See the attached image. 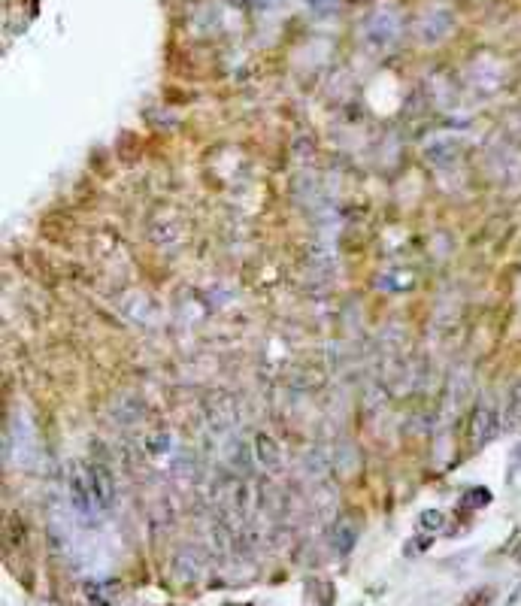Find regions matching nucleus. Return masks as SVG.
I'll return each instance as SVG.
<instances>
[{"mask_svg":"<svg viewBox=\"0 0 521 606\" xmlns=\"http://www.w3.org/2000/svg\"><path fill=\"white\" fill-rule=\"evenodd\" d=\"M255 458H258V464H264V467L276 470V467L282 464L279 443H276L273 437H267V434H258V437H255Z\"/></svg>","mask_w":521,"mask_h":606,"instance_id":"nucleus-7","label":"nucleus"},{"mask_svg":"<svg viewBox=\"0 0 521 606\" xmlns=\"http://www.w3.org/2000/svg\"><path fill=\"white\" fill-rule=\"evenodd\" d=\"M309 7H319V10H325V7H331V4H337V0H306Z\"/></svg>","mask_w":521,"mask_h":606,"instance_id":"nucleus-12","label":"nucleus"},{"mask_svg":"<svg viewBox=\"0 0 521 606\" xmlns=\"http://www.w3.org/2000/svg\"><path fill=\"white\" fill-rule=\"evenodd\" d=\"M488 503H491V491L488 488H470L464 494V507L467 510H479V507H488Z\"/></svg>","mask_w":521,"mask_h":606,"instance_id":"nucleus-10","label":"nucleus"},{"mask_svg":"<svg viewBox=\"0 0 521 606\" xmlns=\"http://www.w3.org/2000/svg\"><path fill=\"white\" fill-rule=\"evenodd\" d=\"M355 543H358V525H355L349 516H343V519L334 525V531H331V546H334V552H337L340 558H346V555H352Z\"/></svg>","mask_w":521,"mask_h":606,"instance_id":"nucleus-6","label":"nucleus"},{"mask_svg":"<svg viewBox=\"0 0 521 606\" xmlns=\"http://www.w3.org/2000/svg\"><path fill=\"white\" fill-rule=\"evenodd\" d=\"M85 476H88V488H91L97 510L110 513L116 503V479H113L110 467L100 461H91V464H85Z\"/></svg>","mask_w":521,"mask_h":606,"instance_id":"nucleus-2","label":"nucleus"},{"mask_svg":"<svg viewBox=\"0 0 521 606\" xmlns=\"http://www.w3.org/2000/svg\"><path fill=\"white\" fill-rule=\"evenodd\" d=\"M503 428L506 431H521V379H515L509 400H506V413H503Z\"/></svg>","mask_w":521,"mask_h":606,"instance_id":"nucleus-8","label":"nucleus"},{"mask_svg":"<svg viewBox=\"0 0 521 606\" xmlns=\"http://www.w3.org/2000/svg\"><path fill=\"white\" fill-rule=\"evenodd\" d=\"M431 543H434V540H431L428 534H425V537H415V540L406 543V555H422L425 549H431Z\"/></svg>","mask_w":521,"mask_h":606,"instance_id":"nucleus-11","label":"nucleus"},{"mask_svg":"<svg viewBox=\"0 0 521 606\" xmlns=\"http://www.w3.org/2000/svg\"><path fill=\"white\" fill-rule=\"evenodd\" d=\"M400 37V19L391 10H379L367 22V43L373 49H388Z\"/></svg>","mask_w":521,"mask_h":606,"instance_id":"nucleus-4","label":"nucleus"},{"mask_svg":"<svg viewBox=\"0 0 521 606\" xmlns=\"http://www.w3.org/2000/svg\"><path fill=\"white\" fill-rule=\"evenodd\" d=\"M443 525H446V516H443L440 510H425V513L419 516V528H422L425 534H437Z\"/></svg>","mask_w":521,"mask_h":606,"instance_id":"nucleus-9","label":"nucleus"},{"mask_svg":"<svg viewBox=\"0 0 521 606\" xmlns=\"http://www.w3.org/2000/svg\"><path fill=\"white\" fill-rule=\"evenodd\" d=\"M452 31V16L446 10H434V13H425L419 28H415V34H419L422 43H440L446 40Z\"/></svg>","mask_w":521,"mask_h":606,"instance_id":"nucleus-5","label":"nucleus"},{"mask_svg":"<svg viewBox=\"0 0 521 606\" xmlns=\"http://www.w3.org/2000/svg\"><path fill=\"white\" fill-rule=\"evenodd\" d=\"M67 488H70V503H73V510H76L82 519H91V516H97V513H100V510H97V503H94V497H91V488H88L85 464H79V461H73V464H70V473H67Z\"/></svg>","mask_w":521,"mask_h":606,"instance_id":"nucleus-3","label":"nucleus"},{"mask_svg":"<svg viewBox=\"0 0 521 606\" xmlns=\"http://www.w3.org/2000/svg\"><path fill=\"white\" fill-rule=\"evenodd\" d=\"M500 434V419H497V410L491 403H476L473 413H470V422H467V443L473 452L485 449L494 437Z\"/></svg>","mask_w":521,"mask_h":606,"instance_id":"nucleus-1","label":"nucleus"}]
</instances>
